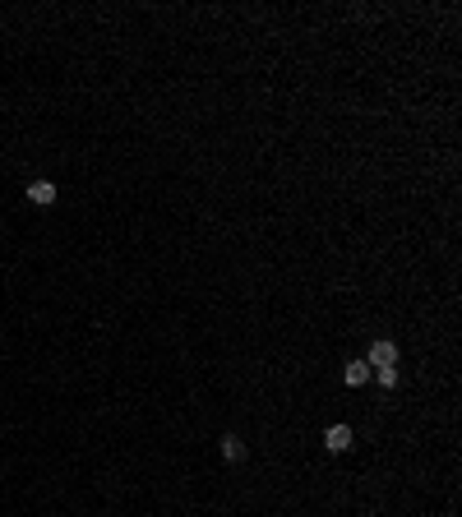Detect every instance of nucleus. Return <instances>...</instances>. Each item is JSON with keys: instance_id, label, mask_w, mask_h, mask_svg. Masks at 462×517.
Returning <instances> with one entry per match:
<instances>
[{"instance_id": "nucleus-5", "label": "nucleus", "mask_w": 462, "mask_h": 517, "mask_svg": "<svg viewBox=\"0 0 462 517\" xmlns=\"http://www.w3.org/2000/svg\"><path fill=\"white\" fill-rule=\"evenodd\" d=\"M222 457H227V462H241V457H245V443L236 439V434H222Z\"/></svg>"}, {"instance_id": "nucleus-3", "label": "nucleus", "mask_w": 462, "mask_h": 517, "mask_svg": "<svg viewBox=\"0 0 462 517\" xmlns=\"http://www.w3.org/2000/svg\"><path fill=\"white\" fill-rule=\"evenodd\" d=\"M28 204L51 208V204H56V185H51V181H33V185H28Z\"/></svg>"}, {"instance_id": "nucleus-6", "label": "nucleus", "mask_w": 462, "mask_h": 517, "mask_svg": "<svg viewBox=\"0 0 462 517\" xmlns=\"http://www.w3.org/2000/svg\"><path fill=\"white\" fill-rule=\"evenodd\" d=\"M374 379H379L384 393H393V388H398V365H393V370H374Z\"/></svg>"}, {"instance_id": "nucleus-1", "label": "nucleus", "mask_w": 462, "mask_h": 517, "mask_svg": "<svg viewBox=\"0 0 462 517\" xmlns=\"http://www.w3.org/2000/svg\"><path fill=\"white\" fill-rule=\"evenodd\" d=\"M370 370H393V365H398V342H388V337H379V342H374L370 347Z\"/></svg>"}, {"instance_id": "nucleus-2", "label": "nucleus", "mask_w": 462, "mask_h": 517, "mask_svg": "<svg viewBox=\"0 0 462 517\" xmlns=\"http://www.w3.org/2000/svg\"><path fill=\"white\" fill-rule=\"evenodd\" d=\"M351 443H356V429H351V425H328V429H324V448H328V452H346Z\"/></svg>"}, {"instance_id": "nucleus-4", "label": "nucleus", "mask_w": 462, "mask_h": 517, "mask_svg": "<svg viewBox=\"0 0 462 517\" xmlns=\"http://www.w3.org/2000/svg\"><path fill=\"white\" fill-rule=\"evenodd\" d=\"M365 379H370V365H365V361H346V370H342V384L346 388H360Z\"/></svg>"}]
</instances>
